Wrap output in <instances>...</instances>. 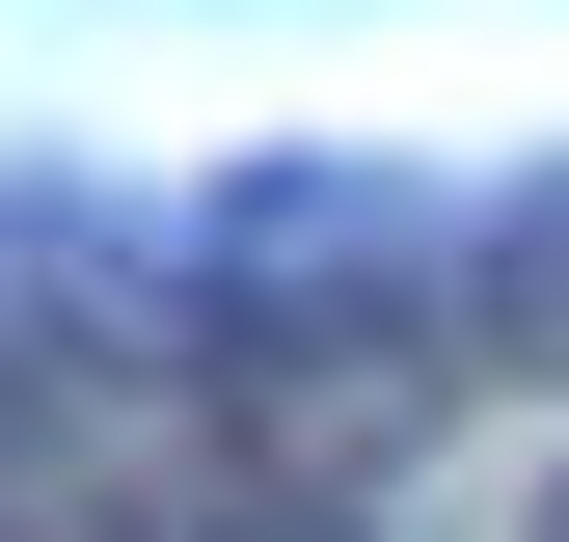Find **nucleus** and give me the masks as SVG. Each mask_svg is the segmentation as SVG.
Returning <instances> with one entry per match:
<instances>
[{"label": "nucleus", "instance_id": "nucleus-1", "mask_svg": "<svg viewBox=\"0 0 569 542\" xmlns=\"http://www.w3.org/2000/svg\"><path fill=\"white\" fill-rule=\"evenodd\" d=\"M461 325H488L516 380H569V163H516V190L461 218Z\"/></svg>", "mask_w": 569, "mask_h": 542}, {"label": "nucleus", "instance_id": "nucleus-2", "mask_svg": "<svg viewBox=\"0 0 569 542\" xmlns=\"http://www.w3.org/2000/svg\"><path fill=\"white\" fill-rule=\"evenodd\" d=\"M190 542H380V515H352V489H218Z\"/></svg>", "mask_w": 569, "mask_h": 542}, {"label": "nucleus", "instance_id": "nucleus-3", "mask_svg": "<svg viewBox=\"0 0 569 542\" xmlns=\"http://www.w3.org/2000/svg\"><path fill=\"white\" fill-rule=\"evenodd\" d=\"M516 542H569V461H542V515H516Z\"/></svg>", "mask_w": 569, "mask_h": 542}, {"label": "nucleus", "instance_id": "nucleus-4", "mask_svg": "<svg viewBox=\"0 0 569 542\" xmlns=\"http://www.w3.org/2000/svg\"><path fill=\"white\" fill-rule=\"evenodd\" d=\"M0 542H54V515H28V489H0Z\"/></svg>", "mask_w": 569, "mask_h": 542}]
</instances>
